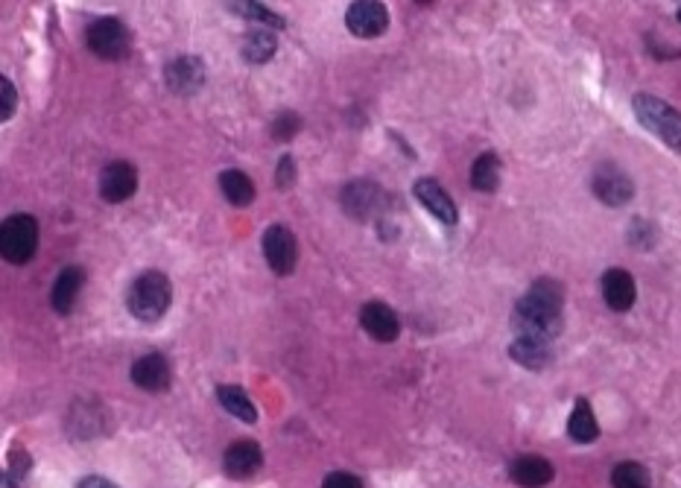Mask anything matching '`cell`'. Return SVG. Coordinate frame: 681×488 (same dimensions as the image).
Here are the masks:
<instances>
[{
    "mask_svg": "<svg viewBox=\"0 0 681 488\" xmlns=\"http://www.w3.org/2000/svg\"><path fill=\"white\" fill-rule=\"evenodd\" d=\"M565 290L553 278H538L530 287V293L515 304L512 313V328L521 339H535V342H553L562 334L565 319Z\"/></svg>",
    "mask_w": 681,
    "mask_h": 488,
    "instance_id": "cell-1",
    "label": "cell"
},
{
    "mask_svg": "<svg viewBox=\"0 0 681 488\" xmlns=\"http://www.w3.org/2000/svg\"><path fill=\"white\" fill-rule=\"evenodd\" d=\"M170 301H173V287H170V278L164 272H144L132 281L129 287V296H126V304H129V313L141 322H158L167 316L170 310Z\"/></svg>",
    "mask_w": 681,
    "mask_h": 488,
    "instance_id": "cell-2",
    "label": "cell"
},
{
    "mask_svg": "<svg viewBox=\"0 0 681 488\" xmlns=\"http://www.w3.org/2000/svg\"><path fill=\"white\" fill-rule=\"evenodd\" d=\"M632 109L652 135H658L667 147L681 152V114L673 106H667L652 94H638L632 100Z\"/></svg>",
    "mask_w": 681,
    "mask_h": 488,
    "instance_id": "cell-3",
    "label": "cell"
},
{
    "mask_svg": "<svg viewBox=\"0 0 681 488\" xmlns=\"http://www.w3.org/2000/svg\"><path fill=\"white\" fill-rule=\"evenodd\" d=\"M38 249V223L30 214H12L0 228V252L15 266L27 263Z\"/></svg>",
    "mask_w": 681,
    "mask_h": 488,
    "instance_id": "cell-4",
    "label": "cell"
},
{
    "mask_svg": "<svg viewBox=\"0 0 681 488\" xmlns=\"http://www.w3.org/2000/svg\"><path fill=\"white\" fill-rule=\"evenodd\" d=\"M85 44H88V50L97 59L117 62V59H123L129 53L132 38H129V30H126L123 21H117V18H97L88 27V33H85Z\"/></svg>",
    "mask_w": 681,
    "mask_h": 488,
    "instance_id": "cell-5",
    "label": "cell"
},
{
    "mask_svg": "<svg viewBox=\"0 0 681 488\" xmlns=\"http://www.w3.org/2000/svg\"><path fill=\"white\" fill-rule=\"evenodd\" d=\"M264 258L275 275H290L299 261V243L293 231L284 226H269L264 234Z\"/></svg>",
    "mask_w": 681,
    "mask_h": 488,
    "instance_id": "cell-6",
    "label": "cell"
},
{
    "mask_svg": "<svg viewBox=\"0 0 681 488\" xmlns=\"http://www.w3.org/2000/svg\"><path fill=\"white\" fill-rule=\"evenodd\" d=\"M345 27L357 38H378L389 27V12L378 0H357L345 12Z\"/></svg>",
    "mask_w": 681,
    "mask_h": 488,
    "instance_id": "cell-7",
    "label": "cell"
},
{
    "mask_svg": "<svg viewBox=\"0 0 681 488\" xmlns=\"http://www.w3.org/2000/svg\"><path fill=\"white\" fill-rule=\"evenodd\" d=\"M594 193H597V199L600 202H606V205H611V208H620V205H626L632 196H635V185H632V179L620 170V167H614V164H603V167H597V173H594Z\"/></svg>",
    "mask_w": 681,
    "mask_h": 488,
    "instance_id": "cell-8",
    "label": "cell"
},
{
    "mask_svg": "<svg viewBox=\"0 0 681 488\" xmlns=\"http://www.w3.org/2000/svg\"><path fill=\"white\" fill-rule=\"evenodd\" d=\"M261 465H264V451L252 439H237L234 445H228L223 456V468L231 480H249L261 471Z\"/></svg>",
    "mask_w": 681,
    "mask_h": 488,
    "instance_id": "cell-9",
    "label": "cell"
},
{
    "mask_svg": "<svg viewBox=\"0 0 681 488\" xmlns=\"http://www.w3.org/2000/svg\"><path fill=\"white\" fill-rule=\"evenodd\" d=\"M360 325H363V331H366L369 337L378 339V342H395V339L401 337V319H398V313H395L389 304H383V301H369V304H363V310H360Z\"/></svg>",
    "mask_w": 681,
    "mask_h": 488,
    "instance_id": "cell-10",
    "label": "cell"
},
{
    "mask_svg": "<svg viewBox=\"0 0 681 488\" xmlns=\"http://www.w3.org/2000/svg\"><path fill=\"white\" fill-rule=\"evenodd\" d=\"M138 190V170L129 161H112L100 173V196L106 202H126Z\"/></svg>",
    "mask_w": 681,
    "mask_h": 488,
    "instance_id": "cell-11",
    "label": "cell"
},
{
    "mask_svg": "<svg viewBox=\"0 0 681 488\" xmlns=\"http://www.w3.org/2000/svg\"><path fill=\"white\" fill-rule=\"evenodd\" d=\"M556 468L544 456H518L509 465V480L521 488H544L553 483Z\"/></svg>",
    "mask_w": 681,
    "mask_h": 488,
    "instance_id": "cell-12",
    "label": "cell"
},
{
    "mask_svg": "<svg viewBox=\"0 0 681 488\" xmlns=\"http://www.w3.org/2000/svg\"><path fill=\"white\" fill-rule=\"evenodd\" d=\"M413 193H416V199L439 220V223H445V226H454L456 223V205L454 199L445 193V188L439 185V182H433V179H418L416 185H413Z\"/></svg>",
    "mask_w": 681,
    "mask_h": 488,
    "instance_id": "cell-13",
    "label": "cell"
},
{
    "mask_svg": "<svg viewBox=\"0 0 681 488\" xmlns=\"http://www.w3.org/2000/svg\"><path fill=\"white\" fill-rule=\"evenodd\" d=\"M603 299H606V304L614 313L632 310V304L638 299L635 278L626 269H608L606 275H603Z\"/></svg>",
    "mask_w": 681,
    "mask_h": 488,
    "instance_id": "cell-14",
    "label": "cell"
},
{
    "mask_svg": "<svg viewBox=\"0 0 681 488\" xmlns=\"http://www.w3.org/2000/svg\"><path fill=\"white\" fill-rule=\"evenodd\" d=\"M132 380H135V386H141L147 392H164V389H170V380H173L170 363L161 354H147L132 366Z\"/></svg>",
    "mask_w": 681,
    "mask_h": 488,
    "instance_id": "cell-15",
    "label": "cell"
},
{
    "mask_svg": "<svg viewBox=\"0 0 681 488\" xmlns=\"http://www.w3.org/2000/svg\"><path fill=\"white\" fill-rule=\"evenodd\" d=\"M205 82V65L196 56H182L167 68V85L176 94H196Z\"/></svg>",
    "mask_w": 681,
    "mask_h": 488,
    "instance_id": "cell-16",
    "label": "cell"
},
{
    "mask_svg": "<svg viewBox=\"0 0 681 488\" xmlns=\"http://www.w3.org/2000/svg\"><path fill=\"white\" fill-rule=\"evenodd\" d=\"M383 199V190L372 182H351L348 188L342 190V205L351 217L363 220L366 214H372Z\"/></svg>",
    "mask_w": 681,
    "mask_h": 488,
    "instance_id": "cell-17",
    "label": "cell"
},
{
    "mask_svg": "<svg viewBox=\"0 0 681 488\" xmlns=\"http://www.w3.org/2000/svg\"><path fill=\"white\" fill-rule=\"evenodd\" d=\"M82 284H85V272H82L79 266H68V269L59 272V278H56V284H53V296H50V299H53V307H56V313L68 316V313L74 310L76 296H79Z\"/></svg>",
    "mask_w": 681,
    "mask_h": 488,
    "instance_id": "cell-18",
    "label": "cell"
},
{
    "mask_svg": "<svg viewBox=\"0 0 681 488\" xmlns=\"http://www.w3.org/2000/svg\"><path fill=\"white\" fill-rule=\"evenodd\" d=\"M568 436L573 442H579V445H591V442H597V436H600L597 415H594L591 404H588L585 398H579L576 407H573V413H570Z\"/></svg>",
    "mask_w": 681,
    "mask_h": 488,
    "instance_id": "cell-19",
    "label": "cell"
},
{
    "mask_svg": "<svg viewBox=\"0 0 681 488\" xmlns=\"http://www.w3.org/2000/svg\"><path fill=\"white\" fill-rule=\"evenodd\" d=\"M509 357L518 363V366H524V369H532V372H538V369H547L550 366V345L547 342H535V339H521L515 337V342L509 345Z\"/></svg>",
    "mask_w": 681,
    "mask_h": 488,
    "instance_id": "cell-20",
    "label": "cell"
},
{
    "mask_svg": "<svg viewBox=\"0 0 681 488\" xmlns=\"http://www.w3.org/2000/svg\"><path fill=\"white\" fill-rule=\"evenodd\" d=\"M220 190H223L226 202L237 205V208H246V205L255 202V185L243 170H226L220 176Z\"/></svg>",
    "mask_w": 681,
    "mask_h": 488,
    "instance_id": "cell-21",
    "label": "cell"
},
{
    "mask_svg": "<svg viewBox=\"0 0 681 488\" xmlns=\"http://www.w3.org/2000/svg\"><path fill=\"white\" fill-rule=\"evenodd\" d=\"M217 398H220V404H223V410L228 415H234V418H240L246 424H255L258 421V410L252 404V398L240 386H220L217 389Z\"/></svg>",
    "mask_w": 681,
    "mask_h": 488,
    "instance_id": "cell-22",
    "label": "cell"
},
{
    "mask_svg": "<svg viewBox=\"0 0 681 488\" xmlns=\"http://www.w3.org/2000/svg\"><path fill=\"white\" fill-rule=\"evenodd\" d=\"M278 50V38L272 30H252L249 36L243 38V59L252 65H264L275 56Z\"/></svg>",
    "mask_w": 681,
    "mask_h": 488,
    "instance_id": "cell-23",
    "label": "cell"
},
{
    "mask_svg": "<svg viewBox=\"0 0 681 488\" xmlns=\"http://www.w3.org/2000/svg\"><path fill=\"white\" fill-rule=\"evenodd\" d=\"M500 158L494 155V152H486V155H480L477 161H474V167H471V185H474V190H480V193H494V190L500 188Z\"/></svg>",
    "mask_w": 681,
    "mask_h": 488,
    "instance_id": "cell-24",
    "label": "cell"
},
{
    "mask_svg": "<svg viewBox=\"0 0 681 488\" xmlns=\"http://www.w3.org/2000/svg\"><path fill=\"white\" fill-rule=\"evenodd\" d=\"M614 488H652V477L641 462H620L611 471Z\"/></svg>",
    "mask_w": 681,
    "mask_h": 488,
    "instance_id": "cell-25",
    "label": "cell"
},
{
    "mask_svg": "<svg viewBox=\"0 0 681 488\" xmlns=\"http://www.w3.org/2000/svg\"><path fill=\"white\" fill-rule=\"evenodd\" d=\"M228 9H231L234 15L249 18V21H261L266 27H284V18L275 15V12H269L264 3H228Z\"/></svg>",
    "mask_w": 681,
    "mask_h": 488,
    "instance_id": "cell-26",
    "label": "cell"
},
{
    "mask_svg": "<svg viewBox=\"0 0 681 488\" xmlns=\"http://www.w3.org/2000/svg\"><path fill=\"white\" fill-rule=\"evenodd\" d=\"M302 129V120L296 117V114L284 112L281 117H275V126H272V135L278 138V141H290L296 132Z\"/></svg>",
    "mask_w": 681,
    "mask_h": 488,
    "instance_id": "cell-27",
    "label": "cell"
},
{
    "mask_svg": "<svg viewBox=\"0 0 681 488\" xmlns=\"http://www.w3.org/2000/svg\"><path fill=\"white\" fill-rule=\"evenodd\" d=\"M15 106H18V91L6 76H0V120H9L15 114Z\"/></svg>",
    "mask_w": 681,
    "mask_h": 488,
    "instance_id": "cell-28",
    "label": "cell"
},
{
    "mask_svg": "<svg viewBox=\"0 0 681 488\" xmlns=\"http://www.w3.org/2000/svg\"><path fill=\"white\" fill-rule=\"evenodd\" d=\"M322 488H366V486H363V480H360L357 474H348V471H334V474H328V477H325Z\"/></svg>",
    "mask_w": 681,
    "mask_h": 488,
    "instance_id": "cell-29",
    "label": "cell"
},
{
    "mask_svg": "<svg viewBox=\"0 0 681 488\" xmlns=\"http://www.w3.org/2000/svg\"><path fill=\"white\" fill-rule=\"evenodd\" d=\"M293 179H296L293 158H290V155H284V158L278 161V176H275V185H278L281 190H287L290 185H293Z\"/></svg>",
    "mask_w": 681,
    "mask_h": 488,
    "instance_id": "cell-30",
    "label": "cell"
},
{
    "mask_svg": "<svg viewBox=\"0 0 681 488\" xmlns=\"http://www.w3.org/2000/svg\"><path fill=\"white\" fill-rule=\"evenodd\" d=\"M79 488H117L112 483V480H106V477H85L82 483H79Z\"/></svg>",
    "mask_w": 681,
    "mask_h": 488,
    "instance_id": "cell-31",
    "label": "cell"
},
{
    "mask_svg": "<svg viewBox=\"0 0 681 488\" xmlns=\"http://www.w3.org/2000/svg\"><path fill=\"white\" fill-rule=\"evenodd\" d=\"M679 21H681V9H679Z\"/></svg>",
    "mask_w": 681,
    "mask_h": 488,
    "instance_id": "cell-32",
    "label": "cell"
}]
</instances>
